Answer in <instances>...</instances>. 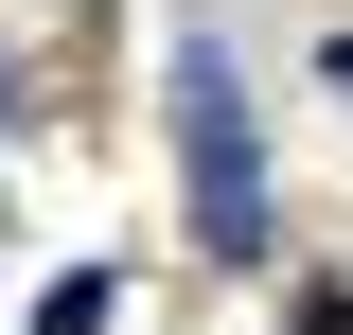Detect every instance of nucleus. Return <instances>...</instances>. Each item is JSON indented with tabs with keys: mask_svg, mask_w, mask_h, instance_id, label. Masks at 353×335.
<instances>
[{
	"mask_svg": "<svg viewBox=\"0 0 353 335\" xmlns=\"http://www.w3.org/2000/svg\"><path fill=\"white\" fill-rule=\"evenodd\" d=\"M106 300H124V283H106V265H71V283L36 300V335H106Z\"/></svg>",
	"mask_w": 353,
	"mask_h": 335,
	"instance_id": "2",
	"label": "nucleus"
},
{
	"mask_svg": "<svg viewBox=\"0 0 353 335\" xmlns=\"http://www.w3.org/2000/svg\"><path fill=\"white\" fill-rule=\"evenodd\" d=\"M176 176H194V247L212 265H265L283 247V194H265V124H248V71L212 36L176 53Z\"/></svg>",
	"mask_w": 353,
	"mask_h": 335,
	"instance_id": "1",
	"label": "nucleus"
},
{
	"mask_svg": "<svg viewBox=\"0 0 353 335\" xmlns=\"http://www.w3.org/2000/svg\"><path fill=\"white\" fill-rule=\"evenodd\" d=\"M301 335H353V300H336V283H318V300H301Z\"/></svg>",
	"mask_w": 353,
	"mask_h": 335,
	"instance_id": "3",
	"label": "nucleus"
},
{
	"mask_svg": "<svg viewBox=\"0 0 353 335\" xmlns=\"http://www.w3.org/2000/svg\"><path fill=\"white\" fill-rule=\"evenodd\" d=\"M0 124H18V71H0Z\"/></svg>",
	"mask_w": 353,
	"mask_h": 335,
	"instance_id": "4",
	"label": "nucleus"
}]
</instances>
